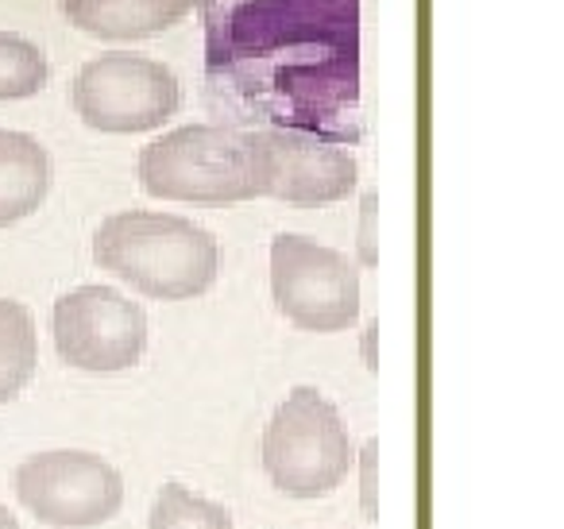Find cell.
Returning a JSON list of instances; mask_svg holds the SVG:
<instances>
[{
	"label": "cell",
	"instance_id": "ba28073f",
	"mask_svg": "<svg viewBox=\"0 0 564 529\" xmlns=\"http://www.w3.org/2000/svg\"><path fill=\"white\" fill-rule=\"evenodd\" d=\"M51 336L66 367L86 375H117L143 359L148 317L112 287H78L51 310Z\"/></svg>",
	"mask_w": 564,
	"mask_h": 529
},
{
	"label": "cell",
	"instance_id": "6da1fadb",
	"mask_svg": "<svg viewBox=\"0 0 564 529\" xmlns=\"http://www.w3.org/2000/svg\"><path fill=\"white\" fill-rule=\"evenodd\" d=\"M205 78L279 132L360 143V0H202Z\"/></svg>",
	"mask_w": 564,
	"mask_h": 529
},
{
	"label": "cell",
	"instance_id": "ac0fdd59",
	"mask_svg": "<svg viewBox=\"0 0 564 529\" xmlns=\"http://www.w3.org/2000/svg\"><path fill=\"white\" fill-rule=\"evenodd\" d=\"M0 529H20L17 514H12L9 506H0Z\"/></svg>",
	"mask_w": 564,
	"mask_h": 529
},
{
	"label": "cell",
	"instance_id": "7a4b0ae2",
	"mask_svg": "<svg viewBox=\"0 0 564 529\" xmlns=\"http://www.w3.org/2000/svg\"><path fill=\"white\" fill-rule=\"evenodd\" d=\"M94 263L155 302H186L209 294L217 282L220 248L217 236L194 220L128 209L97 225Z\"/></svg>",
	"mask_w": 564,
	"mask_h": 529
},
{
	"label": "cell",
	"instance_id": "5b68a950",
	"mask_svg": "<svg viewBox=\"0 0 564 529\" xmlns=\"http://www.w3.org/2000/svg\"><path fill=\"white\" fill-rule=\"evenodd\" d=\"M74 112L105 136H140L163 128L182 109V86L159 58L109 51L78 71L70 86Z\"/></svg>",
	"mask_w": 564,
	"mask_h": 529
},
{
	"label": "cell",
	"instance_id": "8992f818",
	"mask_svg": "<svg viewBox=\"0 0 564 529\" xmlns=\"http://www.w3.org/2000/svg\"><path fill=\"white\" fill-rule=\"evenodd\" d=\"M271 294L302 333H345L360 321V274L314 236L279 233L271 240Z\"/></svg>",
	"mask_w": 564,
	"mask_h": 529
},
{
	"label": "cell",
	"instance_id": "7c38bea8",
	"mask_svg": "<svg viewBox=\"0 0 564 529\" xmlns=\"http://www.w3.org/2000/svg\"><path fill=\"white\" fill-rule=\"evenodd\" d=\"M35 364H40V341L32 313L17 298H0V406L24 395Z\"/></svg>",
	"mask_w": 564,
	"mask_h": 529
},
{
	"label": "cell",
	"instance_id": "4fadbf2b",
	"mask_svg": "<svg viewBox=\"0 0 564 529\" xmlns=\"http://www.w3.org/2000/svg\"><path fill=\"white\" fill-rule=\"evenodd\" d=\"M148 529H232V514L182 483H163Z\"/></svg>",
	"mask_w": 564,
	"mask_h": 529
},
{
	"label": "cell",
	"instance_id": "2e32d148",
	"mask_svg": "<svg viewBox=\"0 0 564 529\" xmlns=\"http://www.w3.org/2000/svg\"><path fill=\"white\" fill-rule=\"evenodd\" d=\"M360 506H364V518L379 521V441L364 444V456H360Z\"/></svg>",
	"mask_w": 564,
	"mask_h": 529
},
{
	"label": "cell",
	"instance_id": "3957f363",
	"mask_svg": "<svg viewBox=\"0 0 564 529\" xmlns=\"http://www.w3.org/2000/svg\"><path fill=\"white\" fill-rule=\"evenodd\" d=\"M140 186L163 202L236 205L259 197L251 143L240 128L186 125L140 151Z\"/></svg>",
	"mask_w": 564,
	"mask_h": 529
},
{
	"label": "cell",
	"instance_id": "e0dca14e",
	"mask_svg": "<svg viewBox=\"0 0 564 529\" xmlns=\"http://www.w3.org/2000/svg\"><path fill=\"white\" fill-rule=\"evenodd\" d=\"M364 364L368 371H379V321H368V333H364Z\"/></svg>",
	"mask_w": 564,
	"mask_h": 529
},
{
	"label": "cell",
	"instance_id": "8fae6325",
	"mask_svg": "<svg viewBox=\"0 0 564 529\" xmlns=\"http://www.w3.org/2000/svg\"><path fill=\"white\" fill-rule=\"evenodd\" d=\"M51 190V159L28 132L0 128V228L32 217Z\"/></svg>",
	"mask_w": 564,
	"mask_h": 529
},
{
	"label": "cell",
	"instance_id": "9a60e30c",
	"mask_svg": "<svg viewBox=\"0 0 564 529\" xmlns=\"http://www.w3.org/2000/svg\"><path fill=\"white\" fill-rule=\"evenodd\" d=\"M356 256L368 271H376L379 263V194L368 190L360 205V233H356Z\"/></svg>",
	"mask_w": 564,
	"mask_h": 529
},
{
	"label": "cell",
	"instance_id": "30bf717a",
	"mask_svg": "<svg viewBox=\"0 0 564 529\" xmlns=\"http://www.w3.org/2000/svg\"><path fill=\"white\" fill-rule=\"evenodd\" d=\"M202 0H63V17L101 43H140L186 20Z\"/></svg>",
	"mask_w": 564,
	"mask_h": 529
},
{
	"label": "cell",
	"instance_id": "5bb4252c",
	"mask_svg": "<svg viewBox=\"0 0 564 529\" xmlns=\"http://www.w3.org/2000/svg\"><path fill=\"white\" fill-rule=\"evenodd\" d=\"M47 86V58L32 40L0 32V101H28Z\"/></svg>",
	"mask_w": 564,
	"mask_h": 529
},
{
	"label": "cell",
	"instance_id": "9c48e42d",
	"mask_svg": "<svg viewBox=\"0 0 564 529\" xmlns=\"http://www.w3.org/2000/svg\"><path fill=\"white\" fill-rule=\"evenodd\" d=\"M251 166H256L259 197H279L286 205L317 209L345 202L360 182L356 159L340 143H325L302 132L251 128Z\"/></svg>",
	"mask_w": 564,
	"mask_h": 529
},
{
	"label": "cell",
	"instance_id": "277c9868",
	"mask_svg": "<svg viewBox=\"0 0 564 529\" xmlns=\"http://www.w3.org/2000/svg\"><path fill=\"white\" fill-rule=\"evenodd\" d=\"M352 464V441L340 410L317 387H294L263 433V472L291 498L337 490Z\"/></svg>",
	"mask_w": 564,
	"mask_h": 529
},
{
	"label": "cell",
	"instance_id": "52a82bcc",
	"mask_svg": "<svg viewBox=\"0 0 564 529\" xmlns=\"http://www.w3.org/2000/svg\"><path fill=\"white\" fill-rule=\"evenodd\" d=\"M17 498L51 529H97L124 506V479L97 452H35L12 475Z\"/></svg>",
	"mask_w": 564,
	"mask_h": 529
}]
</instances>
